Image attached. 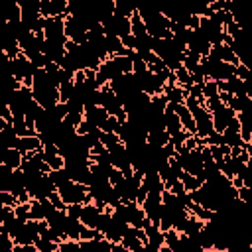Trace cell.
<instances>
[{
  "label": "cell",
  "instance_id": "6da1fadb",
  "mask_svg": "<svg viewBox=\"0 0 252 252\" xmlns=\"http://www.w3.org/2000/svg\"><path fill=\"white\" fill-rule=\"evenodd\" d=\"M2 163L12 167V169H20L22 163H24V152L20 148H4Z\"/></svg>",
  "mask_w": 252,
  "mask_h": 252
}]
</instances>
